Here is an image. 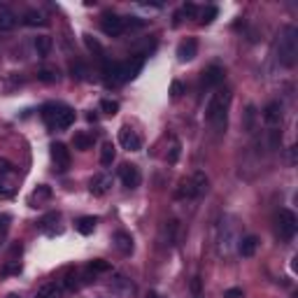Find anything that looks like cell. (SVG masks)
I'll list each match as a JSON object with an SVG mask.
<instances>
[{
	"label": "cell",
	"instance_id": "obj_5",
	"mask_svg": "<svg viewBox=\"0 0 298 298\" xmlns=\"http://www.w3.org/2000/svg\"><path fill=\"white\" fill-rule=\"evenodd\" d=\"M102 80H105V84H112V86H116V84H124V63H116V61H105L102 63Z\"/></svg>",
	"mask_w": 298,
	"mask_h": 298
},
{
	"label": "cell",
	"instance_id": "obj_41",
	"mask_svg": "<svg viewBox=\"0 0 298 298\" xmlns=\"http://www.w3.org/2000/svg\"><path fill=\"white\" fill-rule=\"evenodd\" d=\"M224 298H242V289L233 286V289H228V292L224 294Z\"/></svg>",
	"mask_w": 298,
	"mask_h": 298
},
{
	"label": "cell",
	"instance_id": "obj_4",
	"mask_svg": "<svg viewBox=\"0 0 298 298\" xmlns=\"http://www.w3.org/2000/svg\"><path fill=\"white\" fill-rule=\"evenodd\" d=\"M275 228H278V236L282 238V240H292L298 230L296 214H294L292 210H286V208L284 210H280L278 214H275Z\"/></svg>",
	"mask_w": 298,
	"mask_h": 298
},
{
	"label": "cell",
	"instance_id": "obj_19",
	"mask_svg": "<svg viewBox=\"0 0 298 298\" xmlns=\"http://www.w3.org/2000/svg\"><path fill=\"white\" fill-rule=\"evenodd\" d=\"M49 198H52V189H49L47 184H40V186H38V189L30 194V205H33V208H38V205L47 203Z\"/></svg>",
	"mask_w": 298,
	"mask_h": 298
},
{
	"label": "cell",
	"instance_id": "obj_16",
	"mask_svg": "<svg viewBox=\"0 0 298 298\" xmlns=\"http://www.w3.org/2000/svg\"><path fill=\"white\" fill-rule=\"evenodd\" d=\"M144 66V56L142 54H138L136 58H130L128 63H124V80L128 82V80H136L138 74H140V70H142Z\"/></svg>",
	"mask_w": 298,
	"mask_h": 298
},
{
	"label": "cell",
	"instance_id": "obj_29",
	"mask_svg": "<svg viewBox=\"0 0 298 298\" xmlns=\"http://www.w3.org/2000/svg\"><path fill=\"white\" fill-rule=\"evenodd\" d=\"M84 44H86V47H88V52H94L96 56H102V47H100V42L96 40L94 35H88V33L84 35Z\"/></svg>",
	"mask_w": 298,
	"mask_h": 298
},
{
	"label": "cell",
	"instance_id": "obj_22",
	"mask_svg": "<svg viewBox=\"0 0 298 298\" xmlns=\"http://www.w3.org/2000/svg\"><path fill=\"white\" fill-rule=\"evenodd\" d=\"M52 47H54V42H52V38L49 35H40V38H35V52H38V56H49L52 54Z\"/></svg>",
	"mask_w": 298,
	"mask_h": 298
},
{
	"label": "cell",
	"instance_id": "obj_9",
	"mask_svg": "<svg viewBox=\"0 0 298 298\" xmlns=\"http://www.w3.org/2000/svg\"><path fill=\"white\" fill-rule=\"evenodd\" d=\"M119 144H122L124 149H128V152H138V149L142 147V140H140V136H138L130 126H124V128L119 130Z\"/></svg>",
	"mask_w": 298,
	"mask_h": 298
},
{
	"label": "cell",
	"instance_id": "obj_3",
	"mask_svg": "<svg viewBox=\"0 0 298 298\" xmlns=\"http://www.w3.org/2000/svg\"><path fill=\"white\" fill-rule=\"evenodd\" d=\"M42 119L49 128L66 130L74 122V110L68 108V105H61V102H47L42 108Z\"/></svg>",
	"mask_w": 298,
	"mask_h": 298
},
{
	"label": "cell",
	"instance_id": "obj_23",
	"mask_svg": "<svg viewBox=\"0 0 298 298\" xmlns=\"http://www.w3.org/2000/svg\"><path fill=\"white\" fill-rule=\"evenodd\" d=\"M96 224H98V219L96 217H80L77 222H74V228L80 230L82 236H91L96 228Z\"/></svg>",
	"mask_w": 298,
	"mask_h": 298
},
{
	"label": "cell",
	"instance_id": "obj_15",
	"mask_svg": "<svg viewBox=\"0 0 298 298\" xmlns=\"http://www.w3.org/2000/svg\"><path fill=\"white\" fill-rule=\"evenodd\" d=\"M224 82V68L222 66H210V68L203 72V86L212 88V86H219Z\"/></svg>",
	"mask_w": 298,
	"mask_h": 298
},
{
	"label": "cell",
	"instance_id": "obj_13",
	"mask_svg": "<svg viewBox=\"0 0 298 298\" xmlns=\"http://www.w3.org/2000/svg\"><path fill=\"white\" fill-rule=\"evenodd\" d=\"M114 247L119 252H122L124 256H128V254H133V236L130 233H126V230H116L114 233Z\"/></svg>",
	"mask_w": 298,
	"mask_h": 298
},
{
	"label": "cell",
	"instance_id": "obj_31",
	"mask_svg": "<svg viewBox=\"0 0 298 298\" xmlns=\"http://www.w3.org/2000/svg\"><path fill=\"white\" fill-rule=\"evenodd\" d=\"M70 72H72V77H77V80H86L88 70H86V66H84V63L74 61L72 66H70Z\"/></svg>",
	"mask_w": 298,
	"mask_h": 298
},
{
	"label": "cell",
	"instance_id": "obj_21",
	"mask_svg": "<svg viewBox=\"0 0 298 298\" xmlns=\"http://www.w3.org/2000/svg\"><path fill=\"white\" fill-rule=\"evenodd\" d=\"M63 296V284L61 282H52V284H44L38 292V298H61Z\"/></svg>",
	"mask_w": 298,
	"mask_h": 298
},
{
	"label": "cell",
	"instance_id": "obj_2",
	"mask_svg": "<svg viewBox=\"0 0 298 298\" xmlns=\"http://www.w3.org/2000/svg\"><path fill=\"white\" fill-rule=\"evenodd\" d=\"M278 61L284 68H294L298 61V28L284 26L278 40Z\"/></svg>",
	"mask_w": 298,
	"mask_h": 298
},
{
	"label": "cell",
	"instance_id": "obj_35",
	"mask_svg": "<svg viewBox=\"0 0 298 298\" xmlns=\"http://www.w3.org/2000/svg\"><path fill=\"white\" fill-rule=\"evenodd\" d=\"M254 119H256V110H254V105H250L244 112V128L247 130H254Z\"/></svg>",
	"mask_w": 298,
	"mask_h": 298
},
{
	"label": "cell",
	"instance_id": "obj_18",
	"mask_svg": "<svg viewBox=\"0 0 298 298\" xmlns=\"http://www.w3.org/2000/svg\"><path fill=\"white\" fill-rule=\"evenodd\" d=\"M191 186H194V194H196V196H203L205 191H208L210 180H208V175H205L203 170H198V172L191 175Z\"/></svg>",
	"mask_w": 298,
	"mask_h": 298
},
{
	"label": "cell",
	"instance_id": "obj_25",
	"mask_svg": "<svg viewBox=\"0 0 298 298\" xmlns=\"http://www.w3.org/2000/svg\"><path fill=\"white\" fill-rule=\"evenodd\" d=\"M24 24H26V26H44L47 19H44L38 10H28V12L24 14Z\"/></svg>",
	"mask_w": 298,
	"mask_h": 298
},
{
	"label": "cell",
	"instance_id": "obj_24",
	"mask_svg": "<svg viewBox=\"0 0 298 298\" xmlns=\"http://www.w3.org/2000/svg\"><path fill=\"white\" fill-rule=\"evenodd\" d=\"M72 147L80 149V152H86V149L94 147V138L88 133H74L72 136Z\"/></svg>",
	"mask_w": 298,
	"mask_h": 298
},
{
	"label": "cell",
	"instance_id": "obj_38",
	"mask_svg": "<svg viewBox=\"0 0 298 298\" xmlns=\"http://www.w3.org/2000/svg\"><path fill=\"white\" fill-rule=\"evenodd\" d=\"M182 94H184V84H182V82H172V86H170V96H172V98H180Z\"/></svg>",
	"mask_w": 298,
	"mask_h": 298
},
{
	"label": "cell",
	"instance_id": "obj_28",
	"mask_svg": "<svg viewBox=\"0 0 298 298\" xmlns=\"http://www.w3.org/2000/svg\"><path fill=\"white\" fill-rule=\"evenodd\" d=\"M175 196L177 198H196V194H194V186H191V180H184V182L180 184V189H177Z\"/></svg>",
	"mask_w": 298,
	"mask_h": 298
},
{
	"label": "cell",
	"instance_id": "obj_43",
	"mask_svg": "<svg viewBox=\"0 0 298 298\" xmlns=\"http://www.w3.org/2000/svg\"><path fill=\"white\" fill-rule=\"evenodd\" d=\"M86 122L96 124V122H98V114H94V112H88V114H86Z\"/></svg>",
	"mask_w": 298,
	"mask_h": 298
},
{
	"label": "cell",
	"instance_id": "obj_37",
	"mask_svg": "<svg viewBox=\"0 0 298 298\" xmlns=\"http://www.w3.org/2000/svg\"><path fill=\"white\" fill-rule=\"evenodd\" d=\"M280 142H282V133H280L278 128H272V130H270V147H272V149H278V147H280Z\"/></svg>",
	"mask_w": 298,
	"mask_h": 298
},
{
	"label": "cell",
	"instance_id": "obj_10",
	"mask_svg": "<svg viewBox=\"0 0 298 298\" xmlns=\"http://www.w3.org/2000/svg\"><path fill=\"white\" fill-rule=\"evenodd\" d=\"M112 186V177L108 172H98V175L91 177V182H88V191L94 194V196H105Z\"/></svg>",
	"mask_w": 298,
	"mask_h": 298
},
{
	"label": "cell",
	"instance_id": "obj_33",
	"mask_svg": "<svg viewBox=\"0 0 298 298\" xmlns=\"http://www.w3.org/2000/svg\"><path fill=\"white\" fill-rule=\"evenodd\" d=\"M189 289H191V296H194V298H203V280L196 275V278L191 280Z\"/></svg>",
	"mask_w": 298,
	"mask_h": 298
},
{
	"label": "cell",
	"instance_id": "obj_32",
	"mask_svg": "<svg viewBox=\"0 0 298 298\" xmlns=\"http://www.w3.org/2000/svg\"><path fill=\"white\" fill-rule=\"evenodd\" d=\"M217 14H219V10H217L214 5L205 7L203 12H200V21H203V24H212V21L217 19Z\"/></svg>",
	"mask_w": 298,
	"mask_h": 298
},
{
	"label": "cell",
	"instance_id": "obj_46",
	"mask_svg": "<svg viewBox=\"0 0 298 298\" xmlns=\"http://www.w3.org/2000/svg\"><path fill=\"white\" fill-rule=\"evenodd\" d=\"M7 298H21V296H16V294H10V296H7Z\"/></svg>",
	"mask_w": 298,
	"mask_h": 298
},
{
	"label": "cell",
	"instance_id": "obj_1",
	"mask_svg": "<svg viewBox=\"0 0 298 298\" xmlns=\"http://www.w3.org/2000/svg\"><path fill=\"white\" fill-rule=\"evenodd\" d=\"M228 108H230V91H217L212 94L210 102H208V122L214 126L217 133H224L228 126Z\"/></svg>",
	"mask_w": 298,
	"mask_h": 298
},
{
	"label": "cell",
	"instance_id": "obj_44",
	"mask_svg": "<svg viewBox=\"0 0 298 298\" xmlns=\"http://www.w3.org/2000/svg\"><path fill=\"white\" fill-rule=\"evenodd\" d=\"M10 170V163L7 161H0V172H7Z\"/></svg>",
	"mask_w": 298,
	"mask_h": 298
},
{
	"label": "cell",
	"instance_id": "obj_11",
	"mask_svg": "<svg viewBox=\"0 0 298 298\" xmlns=\"http://www.w3.org/2000/svg\"><path fill=\"white\" fill-rule=\"evenodd\" d=\"M198 56V42L194 38H186L184 42H180V47H177V58L182 63L186 61H194Z\"/></svg>",
	"mask_w": 298,
	"mask_h": 298
},
{
	"label": "cell",
	"instance_id": "obj_6",
	"mask_svg": "<svg viewBox=\"0 0 298 298\" xmlns=\"http://www.w3.org/2000/svg\"><path fill=\"white\" fill-rule=\"evenodd\" d=\"M52 161H54L58 172H66V170L70 168V161H72V158H70V149L63 142H54L52 144Z\"/></svg>",
	"mask_w": 298,
	"mask_h": 298
},
{
	"label": "cell",
	"instance_id": "obj_34",
	"mask_svg": "<svg viewBox=\"0 0 298 298\" xmlns=\"http://www.w3.org/2000/svg\"><path fill=\"white\" fill-rule=\"evenodd\" d=\"M100 110L105 112V114H116V112H119V102L105 98V100H100Z\"/></svg>",
	"mask_w": 298,
	"mask_h": 298
},
{
	"label": "cell",
	"instance_id": "obj_36",
	"mask_svg": "<svg viewBox=\"0 0 298 298\" xmlns=\"http://www.w3.org/2000/svg\"><path fill=\"white\" fill-rule=\"evenodd\" d=\"M180 14H184V16H196L198 14V7L194 5V2H184L182 5V12Z\"/></svg>",
	"mask_w": 298,
	"mask_h": 298
},
{
	"label": "cell",
	"instance_id": "obj_14",
	"mask_svg": "<svg viewBox=\"0 0 298 298\" xmlns=\"http://www.w3.org/2000/svg\"><path fill=\"white\" fill-rule=\"evenodd\" d=\"M256 250H258V238L256 236H244V238H240V240H238V252H240L244 258L254 256V254H256Z\"/></svg>",
	"mask_w": 298,
	"mask_h": 298
},
{
	"label": "cell",
	"instance_id": "obj_20",
	"mask_svg": "<svg viewBox=\"0 0 298 298\" xmlns=\"http://www.w3.org/2000/svg\"><path fill=\"white\" fill-rule=\"evenodd\" d=\"M175 233H177V222L170 219V222L163 224V228H161V242L166 244V247H170V244L175 242Z\"/></svg>",
	"mask_w": 298,
	"mask_h": 298
},
{
	"label": "cell",
	"instance_id": "obj_30",
	"mask_svg": "<svg viewBox=\"0 0 298 298\" xmlns=\"http://www.w3.org/2000/svg\"><path fill=\"white\" fill-rule=\"evenodd\" d=\"M110 270V264L108 261H102V258H94L91 264H88V272H108Z\"/></svg>",
	"mask_w": 298,
	"mask_h": 298
},
{
	"label": "cell",
	"instance_id": "obj_40",
	"mask_svg": "<svg viewBox=\"0 0 298 298\" xmlns=\"http://www.w3.org/2000/svg\"><path fill=\"white\" fill-rule=\"evenodd\" d=\"M14 194V189L7 182H0V198H10Z\"/></svg>",
	"mask_w": 298,
	"mask_h": 298
},
{
	"label": "cell",
	"instance_id": "obj_39",
	"mask_svg": "<svg viewBox=\"0 0 298 298\" xmlns=\"http://www.w3.org/2000/svg\"><path fill=\"white\" fill-rule=\"evenodd\" d=\"M180 142H175L172 147H170V154H168V163H177V158H180Z\"/></svg>",
	"mask_w": 298,
	"mask_h": 298
},
{
	"label": "cell",
	"instance_id": "obj_8",
	"mask_svg": "<svg viewBox=\"0 0 298 298\" xmlns=\"http://www.w3.org/2000/svg\"><path fill=\"white\" fill-rule=\"evenodd\" d=\"M102 33L110 35V38H116L126 30V24H124V16H116V14H105L100 21Z\"/></svg>",
	"mask_w": 298,
	"mask_h": 298
},
{
	"label": "cell",
	"instance_id": "obj_7",
	"mask_svg": "<svg viewBox=\"0 0 298 298\" xmlns=\"http://www.w3.org/2000/svg\"><path fill=\"white\" fill-rule=\"evenodd\" d=\"M119 177H122L124 186H128V189H136V186H140V182H142V172H140V168L133 166V163H124L122 168H119Z\"/></svg>",
	"mask_w": 298,
	"mask_h": 298
},
{
	"label": "cell",
	"instance_id": "obj_26",
	"mask_svg": "<svg viewBox=\"0 0 298 298\" xmlns=\"http://www.w3.org/2000/svg\"><path fill=\"white\" fill-rule=\"evenodd\" d=\"M114 156H116V149L112 142H105L100 149V163L102 166H112V161H114Z\"/></svg>",
	"mask_w": 298,
	"mask_h": 298
},
{
	"label": "cell",
	"instance_id": "obj_17",
	"mask_svg": "<svg viewBox=\"0 0 298 298\" xmlns=\"http://www.w3.org/2000/svg\"><path fill=\"white\" fill-rule=\"evenodd\" d=\"M14 26H16V14L12 12L10 5L0 2V30H12Z\"/></svg>",
	"mask_w": 298,
	"mask_h": 298
},
{
	"label": "cell",
	"instance_id": "obj_12",
	"mask_svg": "<svg viewBox=\"0 0 298 298\" xmlns=\"http://www.w3.org/2000/svg\"><path fill=\"white\" fill-rule=\"evenodd\" d=\"M264 122L268 126H278L282 122V102L280 100H272L264 108Z\"/></svg>",
	"mask_w": 298,
	"mask_h": 298
},
{
	"label": "cell",
	"instance_id": "obj_45",
	"mask_svg": "<svg viewBox=\"0 0 298 298\" xmlns=\"http://www.w3.org/2000/svg\"><path fill=\"white\" fill-rule=\"evenodd\" d=\"M147 298H163V296H161L158 292H149V294H147Z\"/></svg>",
	"mask_w": 298,
	"mask_h": 298
},
{
	"label": "cell",
	"instance_id": "obj_27",
	"mask_svg": "<svg viewBox=\"0 0 298 298\" xmlns=\"http://www.w3.org/2000/svg\"><path fill=\"white\" fill-rule=\"evenodd\" d=\"M38 80L44 82V84H54V82H58V70L56 68H42L40 72H38Z\"/></svg>",
	"mask_w": 298,
	"mask_h": 298
},
{
	"label": "cell",
	"instance_id": "obj_42",
	"mask_svg": "<svg viewBox=\"0 0 298 298\" xmlns=\"http://www.w3.org/2000/svg\"><path fill=\"white\" fill-rule=\"evenodd\" d=\"M289 163H292V166H294V163H296V147H292V149H289Z\"/></svg>",
	"mask_w": 298,
	"mask_h": 298
}]
</instances>
